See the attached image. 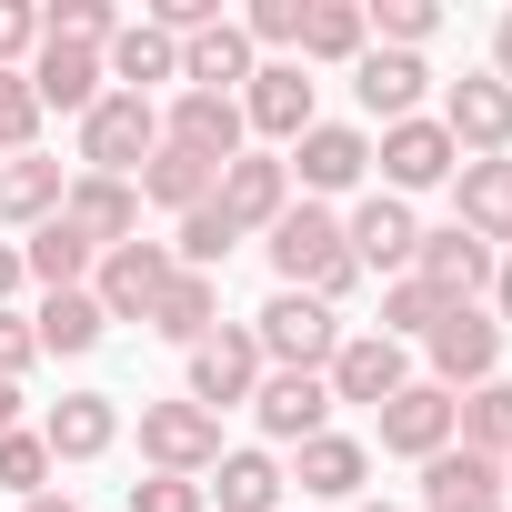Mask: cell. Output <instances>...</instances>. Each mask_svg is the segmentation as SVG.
<instances>
[{
    "label": "cell",
    "mask_w": 512,
    "mask_h": 512,
    "mask_svg": "<svg viewBox=\"0 0 512 512\" xmlns=\"http://www.w3.org/2000/svg\"><path fill=\"white\" fill-rule=\"evenodd\" d=\"M272 272H282V292H312V302H342L362 272H352V251H342V221L322 211V201H292L282 221H272Z\"/></svg>",
    "instance_id": "1"
},
{
    "label": "cell",
    "mask_w": 512,
    "mask_h": 512,
    "mask_svg": "<svg viewBox=\"0 0 512 512\" xmlns=\"http://www.w3.org/2000/svg\"><path fill=\"white\" fill-rule=\"evenodd\" d=\"M151 151H161V111H151L141 91H101V101L81 111V161H91V181H131Z\"/></svg>",
    "instance_id": "2"
},
{
    "label": "cell",
    "mask_w": 512,
    "mask_h": 512,
    "mask_svg": "<svg viewBox=\"0 0 512 512\" xmlns=\"http://www.w3.org/2000/svg\"><path fill=\"white\" fill-rule=\"evenodd\" d=\"M251 342H262V362H282V372H322V362L342 352V322H332V302H312V292H272L262 322H251Z\"/></svg>",
    "instance_id": "3"
},
{
    "label": "cell",
    "mask_w": 512,
    "mask_h": 512,
    "mask_svg": "<svg viewBox=\"0 0 512 512\" xmlns=\"http://www.w3.org/2000/svg\"><path fill=\"white\" fill-rule=\"evenodd\" d=\"M181 282V262H171V241H121V251H101V282H91V302H101V322H151V302Z\"/></svg>",
    "instance_id": "4"
},
{
    "label": "cell",
    "mask_w": 512,
    "mask_h": 512,
    "mask_svg": "<svg viewBox=\"0 0 512 512\" xmlns=\"http://www.w3.org/2000/svg\"><path fill=\"white\" fill-rule=\"evenodd\" d=\"M422 352H432V392H482L492 362H502V322L462 302V312H442V322L422 332Z\"/></svg>",
    "instance_id": "5"
},
{
    "label": "cell",
    "mask_w": 512,
    "mask_h": 512,
    "mask_svg": "<svg viewBox=\"0 0 512 512\" xmlns=\"http://www.w3.org/2000/svg\"><path fill=\"white\" fill-rule=\"evenodd\" d=\"M342 251H352V272H412V251H422V221H412V201H392V191H372L352 221H342Z\"/></svg>",
    "instance_id": "6"
},
{
    "label": "cell",
    "mask_w": 512,
    "mask_h": 512,
    "mask_svg": "<svg viewBox=\"0 0 512 512\" xmlns=\"http://www.w3.org/2000/svg\"><path fill=\"white\" fill-rule=\"evenodd\" d=\"M452 171H462V151H452L442 121L412 111V121L382 131V191H392V201H412V191H432V181H452Z\"/></svg>",
    "instance_id": "7"
},
{
    "label": "cell",
    "mask_w": 512,
    "mask_h": 512,
    "mask_svg": "<svg viewBox=\"0 0 512 512\" xmlns=\"http://www.w3.org/2000/svg\"><path fill=\"white\" fill-rule=\"evenodd\" d=\"M322 382H332V402H392L402 382H412V352L402 342H382V332H342V352L322 362Z\"/></svg>",
    "instance_id": "8"
},
{
    "label": "cell",
    "mask_w": 512,
    "mask_h": 512,
    "mask_svg": "<svg viewBox=\"0 0 512 512\" xmlns=\"http://www.w3.org/2000/svg\"><path fill=\"white\" fill-rule=\"evenodd\" d=\"M442 131H452V151H472V161H502V151H512V91H502L492 71L452 81V91H442Z\"/></svg>",
    "instance_id": "9"
},
{
    "label": "cell",
    "mask_w": 512,
    "mask_h": 512,
    "mask_svg": "<svg viewBox=\"0 0 512 512\" xmlns=\"http://www.w3.org/2000/svg\"><path fill=\"white\" fill-rule=\"evenodd\" d=\"M141 452L161 472H211L221 462V422L201 402H141Z\"/></svg>",
    "instance_id": "10"
},
{
    "label": "cell",
    "mask_w": 512,
    "mask_h": 512,
    "mask_svg": "<svg viewBox=\"0 0 512 512\" xmlns=\"http://www.w3.org/2000/svg\"><path fill=\"white\" fill-rule=\"evenodd\" d=\"M211 201H221V221H231V231H272V221L292 211V171H282V161H262V151H241V161H221Z\"/></svg>",
    "instance_id": "11"
},
{
    "label": "cell",
    "mask_w": 512,
    "mask_h": 512,
    "mask_svg": "<svg viewBox=\"0 0 512 512\" xmlns=\"http://www.w3.org/2000/svg\"><path fill=\"white\" fill-rule=\"evenodd\" d=\"M412 282H422L432 302H452V312H462V302L492 282V251H482L462 221H442V231H422V251H412Z\"/></svg>",
    "instance_id": "12"
},
{
    "label": "cell",
    "mask_w": 512,
    "mask_h": 512,
    "mask_svg": "<svg viewBox=\"0 0 512 512\" xmlns=\"http://www.w3.org/2000/svg\"><path fill=\"white\" fill-rule=\"evenodd\" d=\"M251 392H262V342H251V332H211V342L191 352V402L221 422V412L251 402Z\"/></svg>",
    "instance_id": "13"
},
{
    "label": "cell",
    "mask_w": 512,
    "mask_h": 512,
    "mask_svg": "<svg viewBox=\"0 0 512 512\" xmlns=\"http://www.w3.org/2000/svg\"><path fill=\"white\" fill-rule=\"evenodd\" d=\"M161 141L221 171V161H241V101H221V91H181V101L161 111Z\"/></svg>",
    "instance_id": "14"
},
{
    "label": "cell",
    "mask_w": 512,
    "mask_h": 512,
    "mask_svg": "<svg viewBox=\"0 0 512 512\" xmlns=\"http://www.w3.org/2000/svg\"><path fill=\"white\" fill-rule=\"evenodd\" d=\"M241 131H272V141H302L312 131V71L302 61H262L241 91Z\"/></svg>",
    "instance_id": "15"
},
{
    "label": "cell",
    "mask_w": 512,
    "mask_h": 512,
    "mask_svg": "<svg viewBox=\"0 0 512 512\" xmlns=\"http://www.w3.org/2000/svg\"><path fill=\"white\" fill-rule=\"evenodd\" d=\"M251 412H262L272 442H312V432H332V382L322 372H272L251 392Z\"/></svg>",
    "instance_id": "16"
},
{
    "label": "cell",
    "mask_w": 512,
    "mask_h": 512,
    "mask_svg": "<svg viewBox=\"0 0 512 512\" xmlns=\"http://www.w3.org/2000/svg\"><path fill=\"white\" fill-rule=\"evenodd\" d=\"M282 171H302V191L322 201V191H352V181L372 171V141H362V131H342V121H312V131L292 141V161H282Z\"/></svg>",
    "instance_id": "17"
},
{
    "label": "cell",
    "mask_w": 512,
    "mask_h": 512,
    "mask_svg": "<svg viewBox=\"0 0 512 512\" xmlns=\"http://www.w3.org/2000/svg\"><path fill=\"white\" fill-rule=\"evenodd\" d=\"M61 221H71L91 251H121V241L141 231V191H131V181H91V171H81V181L61 191Z\"/></svg>",
    "instance_id": "18"
},
{
    "label": "cell",
    "mask_w": 512,
    "mask_h": 512,
    "mask_svg": "<svg viewBox=\"0 0 512 512\" xmlns=\"http://www.w3.org/2000/svg\"><path fill=\"white\" fill-rule=\"evenodd\" d=\"M452 442V392H432V382H402L392 402H382V452H412V462H432Z\"/></svg>",
    "instance_id": "19"
},
{
    "label": "cell",
    "mask_w": 512,
    "mask_h": 512,
    "mask_svg": "<svg viewBox=\"0 0 512 512\" xmlns=\"http://www.w3.org/2000/svg\"><path fill=\"white\" fill-rule=\"evenodd\" d=\"M111 432H121L111 392H61V402H51V422H41V452H51V462H101V452H111Z\"/></svg>",
    "instance_id": "20"
},
{
    "label": "cell",
    "mask_w": 512,
    "mask_h": 512,
    "mask_svg": "<svg viewBox=\"0 0 512 512\" xmlns=\"http://www.w3.org/2000/svg\"><path fill=\"white\" fill-rule=\"evenodd\" d=\"M41 111H91L101 101V51H71V41H41V61L21 71Z\"/></svg>",
    "instance_id": "21"
},
{
    "label": "cell",
    "mask_w": 512,
    "mask_h": 512,
    "mask_svg": "<svg viewBox=\"0 0 512 512\" xmlns=\"http://www.w3.org/2000/svg\"><path fill=\"white\" fill-rule=\"evenodd\" d=\"M422 81H432V71H422L412 51H362V61H352V91H362V111H372L382 131H392V121H412Z\"/></svg>",
    "instance_id": "22"
},
{
    "label": "cell",
    "mask_w": 512,
    "mask_h": 512,
    "mask_svg": "<svg viewBox=\"0 0 512 512\" xmlns=\"http://www.w3.org/2000/svg\"><path fill=\"white\" fill-rule=\"evenodd\" d=\"M452 201H462V231L492 251V241H512V161H462L452 171Z\"/></svg>",
    "instance_id": "23"
},
{
    "label": "cell",
    "mask_w": 512,
    "mask_h": 512,
    "mask_svg": "<svg viewBox=\"0 0 512 512\" xmlns=\"http://www.w3.org/2000/svg\"><path fill=\"white\" fill-rule=\"evenodd\" d=\"M201 502H221V512H282V462L272 452H221L211 482H201Z\"/></svg>",
    "instance_id": "24"
},
{
    "label": "cell",
    "mask_w": 512,
    "mask_h": 512,
    "mask_svg": "<svg viewBox=\"0 0 512 512\" xmlns=\"http://www.w3.org/2000/svg\"><path fill=\"white\" fill-rule=\"evenodd\" d=\"M111 81L151 101L161 81H181V41H161L151 21H121V31H111Z\"/></svg>",
    "instance_id": "25"
},
{
    "label": "cell",
    "mask_w": 512,
    "mask_h": 512,
    "mask_svg": "<svg viewBox=\"0 0 512 512\" xmlns=\"http://www.w3.org/2000/svg\"><path fill=\"white\" fill-rule=\"evenodd\" d=\"M181 81L231 101V81H251V41H241V21H211V31H191V41H181Z\"/></svg>",
    "instance_id": "26"
},
{
    "label": "cell",
    "mask_w": 512,
    "mask_h": 512,
    "mask_svg": "<svg viewBox=\"0 0 512 512\" xmlns=\"http://www.w3.org/2000/svg\"><path fill=\"white\" fill-rule=\"evenodd\" d=\"M151 332L161 342H181V352H201L211 332H221V282H201V272H181L161 302H151Z\"/></svg>",
    "instance_id": "27"
},
{
    "label": "cell",
    "mask_w": 512,
    "mask_h": 512,
    "mask_svg": "<svg viewBox=\"0 0 512 512\" xmlns=\"http://www.w3.org/2000/svg\"><path fill=\"white\" fill-rule=\"evenodd\" d=\"M422 502H432V512H452V502H502V462H482V452L442 442V452L422 462Z\"/></svg>",
    "instance_id": "28"
},
{
    "label": "cell",
    "mask_w": 512,
    "mask_h": 512,
    "mask_svg": "<svg viewBox=\"0 0 512 512\" xmlns=\"http://www.w3.org/2000/svg\"><path fill=\"white\" fill-rule=\"evenodd\" d=\"M211 181H221V171H211V161H191V151H171V141L141 161V201H161V211H201V201H211Z\"/></svg>",
    "instance_id": "29"
},
{
    "label": "cell",
    "mask_w": 512,
    "mask_h": 512,
    "mask_svg": "<svg viewBox=\"0 0 512 512\" xmlns=\"http://www.w3.org/2000/svg\"><path fill=\"white\" fill-rule=\"evenodd\" d=\"M362 472H372V452H362V442H342V432H312V442H302V492L352 502V492H362Z\"/></svg>",
    "instance_id": "30"
},
{
    "label": "cell",
    "mask_w": 512,
    "mask_h": 512,
    "mask_svg": "<svg viewBox=\"0 0 512 512\" xmlns=\"http://www.w3.org/2000/svg\"><path fill=\"white\" fill-rule=\"evenodd\" d=\"M452 432H462V452L502 462V452H512V382H482V392H462V402H452Z\"/></svg>",
    "instance_id": "31"
},
{
    "label": "cell",
    "mask_w": 512,
    "mask_h": 512,
    "mask_svg": "<svg viewBox=\"0 0 512 512\" xmlns=\"http://www.w3.org/2000/svg\"><path fill=\"white\" fill-rule=\"evenodd\" d=\"M61 191H71L61 161H31V151H21V161H0V221H51Z\"/></svg>",
    "instance_id": "32"
},
{
    "label": "cell",
    "mask_w": 512,
    "mask_h": 512,
    "mask_svg": "<svg viewBox=\"0 0 512 512\" xmlns=\"http://www.w3.org/2000/svg\"><path fill=\"white\" fill-rule=\"evenodd\" d=\"M21 272H41L51 292H81V272H91V241H81L61 211H51V221L31 231V251H21Z\"/></svg>",
    "instance_id": "33"
},
{
    "label": "cell",
    "mask_w": 512,
    "mask_h": 512,
    "mask_svg": "<svg viewBox=\"0 0 512 512\" xmlns=\"http://www.w3.org/2000/svg\"><path fill=\"white\" fill-rule=\"evenodd\" d=\"M31 342H41V352H91V342H101V302H91V292H51L41 322H31Z\"/></svg>",
    "instance_id": "34"
},
{
    "label": "cell",
    "mask_w": 512,
    "mask_h": 512,
    "mask_svg": "<svg viewBox=\"0 0 512 512\" xmlns=\"http://www.w3.org/2000/svg\"><path fill=\"white\" fill-rule=\"evenodd\" d=\"M231 241H241V231H231V221H221V201H201V211H181V241H171V262H181V272H201V282H211V272H221V262H231Z\"/></svg>",
    "instance_id": "35"
},
{
    "label": "cell",
    "mask_w": 512,
    "mask_h": 512,
    "mask_svg": "<svg viewBox=\"0 0 512 512\" xmlns=\"http://www.w3.org/2000/svg\"><path fill=\"white\" fill-rule=\"evenodd\" d=\"M362 41H372V21L352 11V0H312V21H302V51L312 61H362Z\"/></svg>",
    "instance_id": "36"
},
{
    "label": "cell",
    "mask_w": 512,
    "mask_h": 512,
    "mask_svg": "<svg viewBox=\"0 0 512 512\" xmlns=\"http://www.w3.org/2000/svg\"><path fill=\"white\" fill-rule=\"evenodd\" d=\"M442 312H452V302H432V292H422V282L402 272V282L382 292V342H422V332H432Z\"/></svg>",
    "instance_id": "37"
},
{
    "label": "cell",
    "mask_w": 512,
    "mask_h": 512,
    "mask_svg": "<svg viewBox=\"0 0 512 512\" xmlns=\"http://www.w3.org/2000/svg\"><path fill=\"white\" fill-rule=\"evenodd\" d=\"M0 492H51V452H41V432H0Z\"/></svg>",
    "instance_id": "38"
},
{
    "label": "cell",
    "mask_w": 512,
    "mask_h": 512,
    "mask_svg": "<svg viewBox=\"0 0 512 512\" xmlns=\"http://www.w3.org/2000/svg\"><path fill=\"white\" fill-rule=\"evenodd\" d=\"M372 31H382V51H422L432 31H442V11H432V0H382V11H362Z\"/></svg>",
    "instance_id": "39"
},
{
    "label": "cell",
    "mask_w": 512,
    "mask_h": 512,
    "mask_svg": "<svg viewBox=\"0 0 512 512\" xmlns=\"http://www.w3.org/2000/svg\"><path fill=\"white\" fill-rule=\"evenodd\" d=\"M302 21H312V0H251L241 41H262V51H302Z\"/></svg>",
    "instance_id": "40"
},
{
    "label": "cell",
    "mask_w": 512,
    "mask_h": 512,
    "mask_svg": "<svg viewBox=\"0 0 512 512\" xmlns=\"http://www.w3.org/2000/svg\"><path fill=\"white\" fill-rule=\"evenodd\" d=\"M31 131H41V101H31V81H21V71H0V151L21 161V151H31Z\"/></svg>",
    "instance_id": "41"
},
{
    "label": "cell",
    "mask_w": 512,
    "mask_h": 512,
    "mask_svg": "<svg viewBox=\"0 0 512 512\" xmlns=\"http://www.w3.org/2000/svg\"><path fill=\"white\" fill-rule=\"evenodd\" d=\"M131 512H211V502L191 472H151V482H131Z\"/></svg>",
    "instance_id": "42"
},
{
    "label": "cell",
    "mask_w": 512,
    "mask_h": 512,
    "mask_svg": "<svg viewBox=\"0 0 512 512\" xmlns=\"http://www.w3.org/2000/svg\"><path fill=\"white\" fill-rule=\"evenodd\" d=\"M21 51H41V11L31 0H0V71H11Z\"/></svg>",
    "instance_id": "43"
},
{
    "label": "cell",
    "mask_w": 512,
    "mask_h": 512,
    "mask_svg": "<svg viewBox=\"0 0 512 512\" xmlns=\"http://www.w3.org/2000/svg\"><path fill=\"white\" fill-rule=\"evenodd\" d=\"M41 342H31V322H11V312H0V382H21V362H31Z\"/></svg>",
    "instance_id": "44"
},
{
    "label": "cell",
    "mask_w": 512,
    "mask_h": 512,
    "mask_svg": "<svg viewBox=\"0 0 512 512\" xmlns=\"http://www.w3.org/2000/svg\"><path fill=\"white\" fill-rule=\"evenodd\" d=\"M492 81L512 91V11H502V31H492Z\"/></svg>",
    "instance_id": "45"
},
{
    "label": "cell",
    "mask_w": 512,
    "mask_h": 512,
    "mask_svg": "<svg viewBox=\"0 0 512 512\" xmlns=\"http://www.w3.org/2000/svg\"><path fill=\"white\" fill-rule=\"evenodd\" d=\"M21 282H31V272H21V251H11V241H0V302H11Z\"/></svg>",
    "instance_id": "46"
},
{
    "label": "cell",
    "mask_w": 512,
    "mask_h": 512,
    "mask_svg": "<svg viewBox=\"0 0 512 512\" xmlns=\"http://www.w3.org/2000/svg\"><path fill=\"white\" fill-rule=\"evenodd\" d=\"M0 432H21V382H0Z\"/></svg>",
    "instance_id": "47"
},
{
    "label": "cell",
    "mask_w": 512,
    "mask_h": 512,
    "mask_svg": "<svg viewBox=\"0 0 512 512\" xmlns=\"http://www.w3.org/2000/svg\"><path fill=\"white\" fill-rule=\"evenodd\" d=\"M21 512H81V502H71V492H31Z\"/></svg>",
    "instance_id": "48"
},
{
    "label": "cell",
    "mask_w": 512,
    "mask_h": 512,
    "mask_svg": "<svg viewBox=\"0 0 512 512\" xmlns=\"http://www.w3.org/2000/svg\"><path fill=\"white\" fill-rule=\"evenodd\" d=\"M492 302H502V322H512V262H502V272H492Z\"/></svg>",
    "instance_id": "49"
},
{
    "label": "cell",
    "mask_w": 512,
    "mask_h": 512,
    "mask_svg": "<svg viewBox=\"0 0 512 512\" xmlns=\"http://www.w3.org/2000/svg\"><path fill=\"white\" fill-rule=\"evenodd\" d=\"M452 512H502V502H452Z\"/></svg>",
    "instance_id": "50"
},
{
    "label": "cell",
    "mask_w": 512,
    "mask_h": 512,
    "mask_svg": "<svg viewBox=\"0 0 512 512\" xmlns=\"http://www.w3.org/2000/svg\"><path fill=\"white\" fill-rule=\"evenodd\" d=\"M502 492H512V452H502Z\"/></svg>",
    "instance_id": "51"
},
{
    "label": "cell",
    "mask_w": 512,
    "mask_h": 512,
    "mask_svg": "<svg viewBox=\"0 0 512 512\" xmlns=\"http://www.w3.org/2000/svg\"><path fill=\"white\" fill-rule=\"evenodd\" d=\"M362 512H402V502H362Z\"/></svg>",
    "instance_id": "52"
}]
</instances>
